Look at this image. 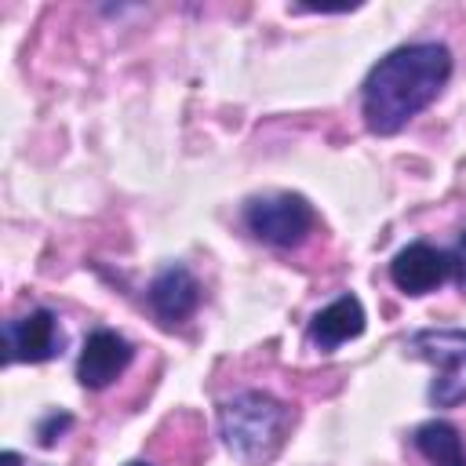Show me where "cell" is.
<instances>
[{"label": "cell", "mask_w": 466, "mask_h": 466, "mask_svg": "<svg viewBox=\"0 0 466 466\" xmlns=\"http://www.w3.org/2000/svg\"><path fill=\"white\" fill-rule=\"evenodd\" d=\"M451 51L437 40L400 44L379 58L360 84V116L368 131L393 135L419 116L448 84Z\"/></svg>", "instance_id": "1"}, {"label": "cell", "mask_w": 466, "mask_h": 466, "mask_svg": "<svg viewBox=\"0 0 466 466\" xmlns=\"http://www.w3.org/2000/svg\"><path fill=\"white\" fill-rule=\"evenodd\" d=\"M291 422L295 411L266 390H244L218 408V433L226 448L248 466L269 462L280 451Z\"/></svg>", "instance_id": "2"}, {"label": "cell", "mask_w": 466, "mask_h": 466, "mask_svg": "<svg viewBox=\"0 0 466 466\" xmlns=\"http://www.w3.org/2000/svg\"><path fill=\"white\" fill-rule=\"evenodd\" d=\"M404 350L437 368V379L430 386L433 408H451L466 400V331L462 328H422L404 342Z\"/></svg>", "instance_id": "3"}, {"label": "cell", "mask_w": 466, "mask_h": 466, "mask_svg": "<svg viewBox=\"0 0 466 466\" xmlns=\"http://www.w3.org/2000/svg\"><path fill=\"white\" fill-rule=\"evenodd\" d=\"M244 226L273 244V248H299L313 226H317V215L309 208V200L302 193H266V197H251L244 204Z\"/></svg>", "instance_id": "4"}, {"label": "cell", "mask_w": 466, "mask_h": 466, "mask_svg": "<svg viewBox=\"0 0 466 466\" xmlns=\"http://www.w3.org/2000/svg\"><path fill=\"white\" fill-rule=\"evenodd\" d=\"M58 350H62V331H58L55 313L44 306L4 324V360L7 364H18V360L40 364V360H51Z\"/></svg>", "instance_id": "5"}, {"label": "cell", "mask_w": 466, "mask_h": 466, "mask_svg": "<svg viewBox=\"0 0 466 466\" xmlns=\"http://www.w3.org/2000/svg\"><path fill=\"white\" fill-rule=\"evenodd\" d=\"M455 273V258L451 251H441L426 240H415L408 248H400L390 262V280L404 291V295H426L433 288H441L448 277Z\"/></svg>", "instance_id": "6"}, {"label": "cell", "mask_w": 466, "mask_h": 466, "mask_svg": "<svg viewBox=\"0 0 466 466\" xmlns=\"http://www.w3.org/2000/svg\"><path fill=\"white\" fill-rule=\"evenodd\" d=\"M131 357H135V350L124 335H116L109 328H98L84 339V350L76 357V379L87 390H102V386H109L113 379L124 375Z\"/></svg>", "instance_id": "7"}, {"label": "cell", "mask_w": 466, "mask_h": 466, "mask_svg": "<svg viewBox=\"0 0 466 466\" xmlns=\"http://www.w3.org/2000/svg\"><path fill=\"white\" fill-rule=\"evenodd\" d=\"M149 309L157 313V320L164 324H178L186 317H193V309L200 306V284L186 266H167L153 277L149 291H146Z\"/></svg>", "instance_id": "8"}, {"label": "cell", "mask_w": 466, "mask_h": 466, "mask_svg": "<svg viewBox=\"0 0 466 466\" xmlns=\"http://www.w3.org/2000/svg\"><path fill=\"white\" fill-rule=\"evenodd\" d=\"M364 331V306L357 295H339L309 320V342L317 350H335Z\"/></svg>", "instance_id": "9"}, {"label": "cell", "mask_w": 466, "mask_h": 466, "mask_svg": "<svg viewBox=\"0 0 466 466\" xmlns=\"http://www.w3.org/2000/svg\"><path fill=\"white\" fill-rule=\"evenodd\" d=\"M411 444L419 448V455L430 466H466V441L459 433V426L444 422V419H430L411 433Z\"/></svg>", "instance_id": "10"}, {"label": "cell", "mask_w": 466, "mask_h": 466, "mask_svg": "<svg viewBox=\"0 0 466 466\" xmlns=\"http://www.w3.org/2000/svg\"><path fill=\"white\" fill-rule=\"evenodd\" d=\"M69 422H73V415H66V411H51V415L36 426L40 444H44V448H51V444L58 441V433H62V430H69Z\"/></svg>", "instance_id": "11"}, {"label": "cell", "mask_w": 466, "mask_h": 466, "mask_svg": "<svg viewBox=\"0 0 466 466\" xmlns=\"http://www.w3.org/2000/svg\"><path fill=\"white\" fill-rule=\"evenodd\" d=\"M451 258H455V280H459V288L466 291V233L459 237V244H455Z\"/></svg>", "instance_id": "12"}, {"label": "cell", "mask_w": 466, "mask_h": 466, "mask_svg": "<svg viewBox=\"0 0 466 466\" xmlns=\"http://www.w3.org/2000/svg\"><path fill=\"white\" fill-rule=\"evenodd\" d=\"M124 466H149V462H138V459H135V462H124Z\"/></svg>", "instance_id": "13"}]
</instances>
